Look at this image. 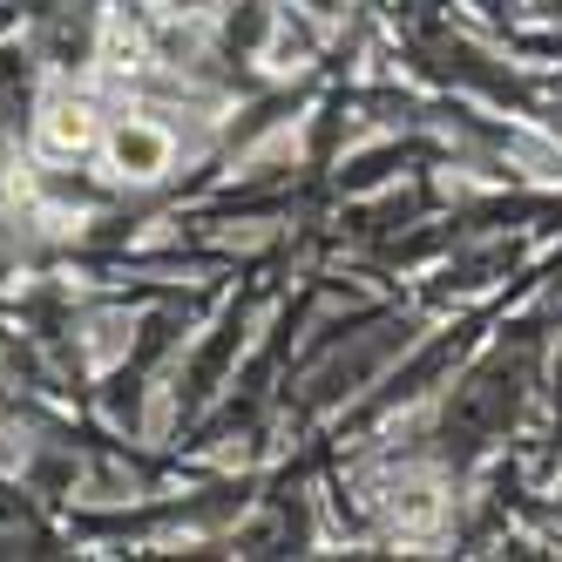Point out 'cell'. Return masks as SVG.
I'll return each mask as SVG.
<instances>
[{"label": "cell", "mask_w": 562, "mask_h": 562, "mask_svg": "<svg viewBox=\"0 0 562 562\" xmlns=\"http://www.w3.org/2000/svg\"><path fill=\"white\" fill-rule=\"evenodd\" d=\"M109 170L115 177H164L170 170V136L156 123H123L109 136Z\"/></svg>", "instance_id": "obj_1"}, {"label": "cell", "mask_w": 562, "mask_h": 562, "mask_svg": "<svg viewBox=\"0 0 562 562\" xmlns=\"http://www.w3.org/2000/svg\"><path fill=\"white\" fill-rule=\"evenodd\" d=\"M89 143H95L89 109H82V102H48V115H42V149H55V156H82Z\"/></svg>", "instance_id": "obj_2"}]
</instances>
